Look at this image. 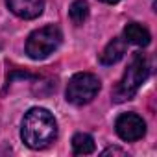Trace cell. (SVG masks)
Masks as SVG:
<instances>
[{"instance_id": "obj_1", "label": "cell", "mask_w": 157, "mask_h": 157, "mask_svg": "<svg viewBox=\"0 0 157 157\" xmlns=\"http://www.w3.org/2000/svg\"><path fill=\"white\" fill-rule=\"evenodd\" d=\"M21 137L24 144L32 150L46 148L57 137V124H56L54 115L43 107L30 109L22 118Z\"/></svg>"}, {"instance_id": "obj_2", "label": "cell", "mask_w": 157, "mask_h": 157, "mask_svg": "<svg viewBox=\"0 0 157 157\" xmlns=\"http://www.w3.org/2000/svg\"><path fill=\"white\" fill-rule=\"evenodd\" d=\"M148 74H150L148 59L142 54H135L128 70L122 76V80L118 82V85L113 91V100L118 102V104L126 102V100H131L137 94V91L140 89V85L146 82Z\"/></svg>"}, {"instance_id": "obj_3", "label": "cell", "mask_w": 157, "mask_h": 157, "mask_svg": "<svg viewBox=\"0 0 157 157\" xmlns=\"http://www.w3.org/2000/svg\"><path fill=\"white\" fill-rule=\"evenodd\" d=\"M61 39H63V35L57 26L48 24L44 28H39L30 33V37L26 41V54H28V57H32L35 61L44 59L57 50V46L61 44Z\"/></svg>"}, {"instance_id": "obj_4", "label": "cell", "mask_w": 157, "mask_h": 157, "mask_svg": "<svg viewBox=\"0 0 157 157\" xmlns=\"http://www.w3.org/2000/svg\"><path fill=\"white\" fill-rule=\"evenodd\" d=\"M100 93V80L91 72L74 74L67 85V100L74 105H85Z\"/></svg>"}, {"instance_id": "obj_5", "label": "cell", "mask_w": 157, "mask_h": 157, "mask_svg": "<svg viewBox=\"0 0 157 157\" xmlns=\"http://www.w3.org/2000/svg\"><path fill=\"white\" fill-rule=\"evenodd\" d=\"M115 129H117V135L122 139V140H128V142H135L139 139L144 137L146 133V124L144 120L135 115V113H122L117 122H115Z\"/></svg>"}, {"instance_id": "obj_6", "label": "cell", "mask_w": 157, "mask_h": 157, "mask_svg": "<svg viewBox=\"0 0 157 157\" xmlns=\"http://www.w3.org/2000/svg\"><path fill=\"white\" fill-rule=\"evenodd\" d=\"M8 8L21 19H35L43 13L44 0H6Z\"/></svg>"}, {"instance_id": "obj_7", "label": "cell", "mask_w": 157, "mask_h": 157, "mask_svg": "<svg viewBox=\"0 0 157 157\" xmlns=\"http://www.w3.org/2000/svg\"><path fill=\"white\" fill-rule=\"evenodd\" d=\"M124 54H126V43H124V39L115 37V39L104 48V52L100 54V63H102V65H115L117 61L122 59Z\"/></svg>"}, {"instance_id": "obj_8", "label": "cell", "mask_w": 157, "mask_h": 157, "mask_svg": "<svg viewBox=\"0 0 157 157\" xmlns=\"http://www.w3.org/2000/svg\"><path fill=\"white\" fill-rule=\"evenodd\" d=\"M124 37L128 39V43L137 44V46H148L150 39H151L150 32L142 24H139V22H129L124 28Z\"/></svg>"}, {"instance_id": "obj_9", "label": "cell", "mask_w": 157, "mask_h": 157, "mask_svg": "<svg viewBox=\"0 0 157 157\" xmlns=\"http://www.w3.org/2000/svg\"><path fill=\"white\" fill-rule=\"evenodd\" d=\"M72 150L76 155H87L94 151V140L87 133H76L72 137Z\"/></svg>"}, {"instance_id": "obj_10", "label": "cell", "mask_w": 157, "mask_h": 157, "mask_svg": "<svg viewBox=\"0 0 157 157\" xmlns=\"http://www.w3.org/2000/svg\"><path fill=\"white\" fill-rule=\"evenodd\" d=\"M68 15H70V21L76 26L83 24L87 21V17H89V4L85 0H76V2H72V6L68 10Z\"/></svg>"}, {"instance_id": "obj_11", "label": "cell", "mask_w": 157, "mask_h": 157, "mask_svg": "<svg viewBox=\"0 0 157 157\" xmlns=\"http://www.w3.org/2000/svg\"><path fill=\"white\" fill-rule=\"evenodd\" d=\"M102 155H126V151L120 150V148H107V150L102 151Z\"/></svg>"}, {"instance_id": "obj_12", "label": "cell", "mask_w": 157, "mask_h": 157, "mask_svg": "<svg viewBox=\"0 0 157 157\" xmlns=\"http://www.w3.org/2000/svg\"><path fill=\"white\" fill-rule=\"evenodd\" d=\"M100 2H105V4H117V2H120V0H100Z\"/></svg>"}]
</instances>
